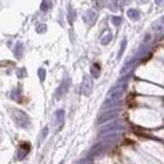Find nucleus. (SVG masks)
Wrapping results in <instances>:
<instances>
[{
	"mask_svg": "<svg viewBox=\"0 0 164 164\" xmlns=\"http://www.w3.org/2000/svg\"><path fill=\"white\" fill-rule=\"evenodd\" d=\"M85 17H86L85 19H88V21H89L90 24H94L97 19V12L94 9H89Z\"/></svg>",
	"mask_w": 164,
	"mask_h": 164,
	"instance_id": "nucleus-2",
	"label": "nucleus"
},
{
	"mask_svg": "<svg viewBox=\"0 0 164 164\" xmlns=\"http://www.w3.org/2000/svg\"><path fill=\"white\" fill-rule=\"evenodd\" d=\"M37 31L39 33H44L46 31V25L45 24H40V25L37 27Z\"/></svg>",
	"mask_w": 164,
	"mask_h": 164,
	"instance_id": "nucleus-6",
	"label": "nucleus"
},
{
	"mask_svg": "<svg viewBox=\"0 0 164 164\" xmlns=\"http://www.w3.org/2000/svg\"><path fill=\"white\" fill-rule=\"evenodd\" d=\"M163 2V0H155V3L157 4V5H161Z\"/></svg>",
	"mask_w": 164,
	"mask_h": 164,
	"instance_id": "nucleus-8",
	"label": "nucleus"
},
{
	"mask_svg": "<svg viewBox=\"0 0 164 164\" xmlns=\"http://www.w3.org/2000/svg\"><path fill=\"white\" fill-rule=\"evenodd\" d=\"M130 1H131V0H126V1H125V3H129Z\"/></svg>",
	"mask_w": 164,
	"mask_h": 164,
	"instance_id": "nucleus-9",
	"label": "nucleus"
},
{
	"mask_svg": "<svg viewBox=\"0 0 164 164\" xmlns=\"http://www.w3.org/2000/svg\"><path fill=\"white\" fill-rule=\"evenodd\" d=\"M121 22H122V17H119V15H114V17H112V23L114 24L115 26L121 25Z\"/></svg>",
	"mask_w": 164,
	"mask_h": 164,
	"instance_id": "nucleus-5",
	"label": "nucleus"
},
{
	"mask_svg": "<svg viewBox=\"0 0 164 164\" xmlns=\"http://www.w3.org/2000/svg\"><path fill=\"white\" fill-rule=\"evenodd\" d=\"M127 17H129L131 21H137L141 17V14L137 9H134V8H129L127 10Z\"/></svg>",
	"mask_w": 164,
	"mask_h": 164,
	"instance_id": "nucleus-1",
	"label": "nucleus"
},
{
	"mask_svg": "<svg viewBox=\"0 0 164 164\" xmlns=\"http://www.w3.org/2000/svg\"><path fill=\"white\" fill-rule=\"evenodd\" d=\"M111 38H112V35L109 34V35H108V37H106V38H104V39H103V44L108 43V42H109V40H110Z\"/></svg>",
	"mask_w": 164,
	"mask_h": 164,
	"instance_id": "nucleus-7",
	"label": "nucleus"
},
{
	"mask_svg": "<svg viewBox=\"0 0 164 164\" xmlns=\"http://www.w3.org/2000/svg\"><path fill=\"white\" fill-rule=\"evenodd\" d=\"M50 6V1L49 0H42L41 5H40V9L42 12H46V10L49 8Z\"/></svg>",
	"mask_w": 164,
	"mask_h": 164,
	"instance_id": "nucleus-4",
	"label": "nucleus"
},
{
	"mask_svg": "<svg viewBox=\"0 0 164 164\" xmlns=\"http://www.w3.org/2000/svg\"><path fill=\"white\" fill-rule=\"evenodd\" d=\"M68 20L70 22V24H72L73 20H75V10L71 7V5H69L68 8Z\"/></svg>",
	"mask_w": 164,
	"mask_h": 164,
	"instance_id": "nucleus-3",
	"label": "nucleus"
}]
</instances>
